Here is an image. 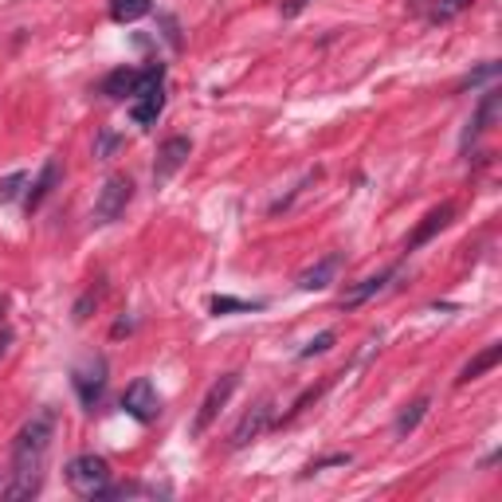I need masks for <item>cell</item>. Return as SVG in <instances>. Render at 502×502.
I'll return each mask as SVG.
<instances>
[{"instance_id":"6da1fadb","label":"cell","mask_w":502,"mask_h":502,"mask_svg":"<svg viewBox=\"0 0 502 502\" xmlns=\"http://www.w3.org/2000/svg\"><path fill=\"white\" fill-rule=\"evenodd\" d=\"M51 440H56V413L43 408V413H35L12 440V483L4 487V498L24 502V498L40 495L43 463H48Z\"/></svg>"},{"instance_id":"7a4b0ae2","label":"cell","mask_w":502,"mask_h":502,"mask_svg":"<svg viewBox=\"0 0 502 502\" xmlns=\"http://www.w3.org/2000/svg\"><path fill=\"white\" fill-rule=\"evenodd\" d=\"M63 479L75 495L83 498H103V490L111 487V463L103 455H75V460L63 467Z\"/></svg>"},{"instance_id":"3957f363","label":"cell","mask_w":502,"mask_h":502,"mask_svg":"<svg viewBox=\"0 0 502 502\" xmlns=\"http://www.w3.org/2000/svg\"><path fill=\"white\" fill-rule=\"evenodd\" d=\"M240 389V373H220V377L208 385V392H205V400H200V408H197V416H193V440H200V436L208 432V428L216 424V416L224 413V405L232 400V392Z\"/></svg>"},{"instance_id":"277c9868","label":"cell","mask_w":502,"mask_h":502,"mask_svg":"<svg viewBox=\"0 0 502 502\" xmlns=\"http://www.w3.org/2000/svg\"><path fill=\"white\" fill-rule=\"evenodd\" d=\"M134 200V181L126 173H111L106 185L98 189V200H95V224H114L118 216L126 212V205Z\"/></svg>"},{"instance_id":"5b68a950","label":"cell","mask_w":502,"mask_h":502,"mask_svg":"<svg viewBox=\"0 0 502 502\" xmlns=\"http://www.w3.org/2000/svg\"><path fill=\"white\" fill-rule=\"evenodd\" d=\"M106 373H111L106 358H87L75 373H71V385H75L79 400H83V408H95L98 400H103V392H106Z\"/></svg>"},{"instance_id":"8992f818","label":"cell","mask_w":502,"mask_h":502,"mask_svg":"<svg viewBox=\"0 0 502 502\" xmlns=\"http://www.w3.org/2000/svg\"><path fill=\"white\" fill-rule=\"evenodd\" d=\"M122 408H126V416H134L138 424H153V420L161 416V397H158V389H153V381L150 377L134 381V385L122 392Z\"/></svg>"},{"instance_id":"52a82bcc","label":"cell","mask_w":502,"mask_h":502,"mask_svg":"<svg viewBox=\"0 0 502 502\" xmlns=\"http://www.w3.org/2000/svg\"><path fill=\"white\" fill-rule=\"evenodd\" d=\"M498 114H502V90L498 87H487V90H483L479 111H475V118L467 122V130H463V138H460V150H471V142H479L483 134H487L490 126L498 122Z\"/></svg>"},{"instance_id":"ba28073f","label":"cell","mask_w":502,"mask_h":502,"mask_svg":"<svg viewBox=\"0 0 502 502\" xmlns=\"http://www.w3.org/2000/svg\"><path fill=\"white\" fill-rule=\"evenodd\" d=\"M193 158V142L185 138V134H173V138H166L158 145V161H153V181L158 185H166V181L177 173L185 161Z\"/></svg>"},{"instance_id":"9c48e42d","label":"cell","mask_w":502,"mask_h":502,"mask_svg":"<svg viewBox=\"0 0 502 502\" xmlns=\"http://www.w3.org/2000/svg\"><path fill=\"white\" fill-rule=\"evenodd\" d=\"M452 216H455V205H452V200H444V205H436V208H432V212H428V216H424V220H420V224H416V232H413V236H408V243H405V251H416V248H424V243H428V240H436V236H440V232H444V228H447V224H452Z\"/></svg>"},{"instance_id":"30bf717a","label":"cell","mask_w":502,"mask_h":502,"mask_svg":"<svg viewBox=\"0 0 502 502\" xmlns=\"http://www.w3.org/2000/svg\"><path fill=\"white\" fill-rule=\"evenodd\" d=\"M337 271H342V255L330 251V255H322L318 263H310L303 275L295 279V287L306 290V295H310V290H326V287H330V282L337 279Z\"/></svg>"},{"instance_id":"8fae6325","label":"cell","mask_w":502,"mask_h":502,"mask_svg":"<svg viewBox=\"0 0 502 502\" xmlns=\"http://www.w3.org/2000/svg\"><path fill=\"white\" fill-rule=\"evenodd\" d=\"M267 424H271V400H259V405H255L251 413H243V420L232 428V447L240 452V447H248L251 440H259Z\"/></svg>"},{"instance_id":"7c38bea8","label":"cell","mask_w":502,"mask_h":502,"mask_svg":"<svg viewBox=\"0 0 502 502\" xmlns=\"http://www.w3.org/2000/svg\"><path fill=\"white\" fill-rule=\"evenodd\" d=\"M392 275H397V267H385V271H381V275L361 279L358 287H350V290H345V295H342V303H337V306H342V310H358L361 303H369L373 295H381V290L389 287V279H392Z\"/></svg>"},{"instance_id":"4fadbf2b","label":"cell","mask_w":502,"mask_h":502,"mask_svg":"<svg viewBox=\"0 0 502 502\" xmlns=\"http://www.w3.org/2000/svg\"><path fill=\"white\" fill-rule=\"evenodd\" d=\"M56 185H59V161H56V158H48V161H43V169H40V177L32 181V189H28V200H24V208H28V212H35V208L43 205V200L56 193Z\"/></svg>"},{"instance_id":"5bb4252c","label":"cell","mask_w":502,"mask_h":502,"mask_svg":"<svg viewBox=\"0 0 502 502\" xmlns=\"http://www.w3.org/2000/svg\"><path fill=\"white\" fill-rule=\"evenodd\" d=\"M498 361H502V345H498V342H490L487 350H479V353H475V358H471L467 365H463V369H460V377H455V385H471V381H479L483 373H490V369H495Z\"/></svg>"},{"instance_id":"9a60e30c","label":"cell","mask_w":502,"mask_h":502,"mask_svg":"<svg viewBox=\"0 0 502 502\" xmlns=\"http://www.w3.org/2000/svg\"><path fill=\"white\" fill-rule=\"evenodd\" d=\"M161 111H166V87L145 90V95H138L134 98V106H130V114H134V122L138 126H153L161 118Z\"/></svg>"},{"instance_id":"2e32d148","label":"cell","mask_w":502,"mask_h":502,"mask_svg":"<svg viewBox=\"0 0 502 502\" xmlns=\"http://www.w3.org/2000/svg\"><path fill=\"white\" fill-rule=\"evenodd\" d=\"M428 405H432V397H428V392H420L416 400H408V405L400 408V416H397V424H392V432H397L400 440H408V436H413L416 428H420V420L428 416Z\"/></svg>"},{"instance_id":"e0dca14e","label":"cell","mask_w":502,"mask_h":502,"mask_svg":"<svg viewBox=\"0 0 502 502\" xmlns=\"http://www.w3.org/2000/svg\"><path fill=\"white\" fill-rule=\"evenodd\" d=\"M134 87H138V71L134 67H114L111 75L103 79V95L106 98H126V95H134Z\"/></svg>"},{"instance_id":"ac0fdd59","label":"cell","mask_w":502,"mask_h":502,"mask_svg":"<svg viewBox=\"0 0 502 502\" xmlns=\"http://www.w3.org/2000/svg\"><path fill=\"white\" fill-rule=\"evenodd\" d=\"M153 8V0H111V20L114 24H134Z\"/></svg>"},{"instance_id":"d6986e66","label":"cell","mask_w":502,"mask_h":502,"mask_svg":"<svg viewBox=\"0 0 502 502\" xmlns=\"http://www.w3.org/2000/svg\"><path fill=\"white\" fill-rule=\"evenodd\" d=\"M471 4H475V0H436L432 12H428V20H432V24H447V20H455L460 12H467Z\"/></svg>"},{"instance_id":"ffe728a7","label":"cell","mask_w":502,"mask_h":502,"mask_svg":"<svg viewBox=\"0 0 502 502\" xmlns=\"http://www.w3.org/2000/svg\"><path fill=\"white\" fill-rule=\"evenodd\" d=\"M98 303H103V287H87L83 295H79L75 310H71V318H75V322H87V318L98 310Z\"/></svg>"},{"instance_id":"44dd1931","label":"cell","mask_w":502,"mask_h":502,"mask_svg":"<svg viewBox=\"0 0 502 502\" xmlns=\"http://www.w3.org/2000/svg\"><path fill=\"white\" fill-rule=\"evenodd\" d=\"M208 306H212V314H248V310H259L263 303H248V298H228V295H216Z\"/></svg>"},{"instance_id":"7402d4cb","label":"cell","mask_w":502,"mask_h":502,"mask_svg":"<svg viewBox=\"0 0 502 502\" xmlns=\"http://www.w3.org/2000/svg\"><path fill=\"white\" fill-rule=\"evenodd\" d=\"M24 185H28V173H24V169L8 173V177L0 181V205H8V200L20 197V189H24Z\"/></svg>"},{"instance_id":"603a6c76","label":"cell","mask_w":502,"mask_h":502,"mask_svg":"<svg viewBox=\"0 0 502 502\" xmlns=\"http://www.w3.org/2000/svg\"><path fill=\"white\" fill-rule=\"evenodd\" d=\"M334 330H322V334H318V337H310V342L303 345V350H298V358H318V353H326V350H330V345H334Z\"/></svg>"},{"instance_id":"cb8c5ba5","label":"cell","mask_w":502,"mask_h":502,"mask_svg":"<svg viewBox=\"0 0 502 502\" xmlns=\"http://www.w3.org/2000/svg\"><path fill=\"white\" fill-rule=\"evenodd\" d=\"M498 75V63H487V67H479V71H475V75H467V79H463V83H460V90L463 87H475V83H483V79H495Z\"/></svg>"},{"instance_id":"d4e9b609","label":"cell","mask_w":502,"mask_h":502,"mask_svg":"<svg viewBox=\"0 0 502 502\" xmlns=\"http://www.w3.org/2000/svg\"><path fill=\"white\" fill-rule=\"evenodd\" d=\"M118 150V138H114V134L111 130H103V134H98V150H95V158H111V153Z\"/></svg>"},{"instance_id":"484cf974","label":"cell","mask_w":502,"mask_h":502,"mask_svg":"<svg viewBox=\"0 0 502 502\" xmlns=\"http://www.w3.org/2000/svg\"><path fill=\"white\" fill-rule=\"evenodd\" d=\"M350 463V455L345 452H337V455H326V460H318V463H310L306 471H326V467H345Z\"/></svg>"},{"instance_id":"4316f807","label":"cell","mask_w":502,"mask_h":502,"mask_svg":"<svg viewBox=\"0 0 502 502\" xmlns=\"http://www.w3.org/2000/svg\"><path fill=\"white\" fill-rule=\"evenodd\" d=\"M306 8V0H287V4H282V16H298Z\"/></svg>"},{"instance_id":"83f0119b","label":"cell","mask_w":502,"mask_h":502,"mask_svg":"<svg viewBox=\"0 0 502 502\" xmlns=\"http://www.w3.org/2000/svg\"><path fill=\"white\" fill-rule=\"evenodd\" d=\"M8 345H12V330H0V358L8 353Z\"/></svg>"},{"instance_id":"f1b7e54d","label":"cell","mask_w":502,"mask_h":502,"mask_svg":"<svg viewBox=\"0 0 502 502\" xmlns=\"http://www.w3.org/2000/svg\"><path fill=\"white\" fill-rule=\"evenodd\" d=\"M4 310H8V298H4V295H0V318H4Z\"/></svg>"},{"instance_id":"f546056e","label":"cell","mask_w":502,"mask_h":502,"mask_svg":"<svg viewBox=\"0 0 502 502\" xmlns=\"http://www.w3.org/2000/svg\"><path fill=\"white\" fill-rule=\"evenodd\" d=\"M4 487H8V483H4V475H0V498H4Z\"/></svg>"}]
</instances>
